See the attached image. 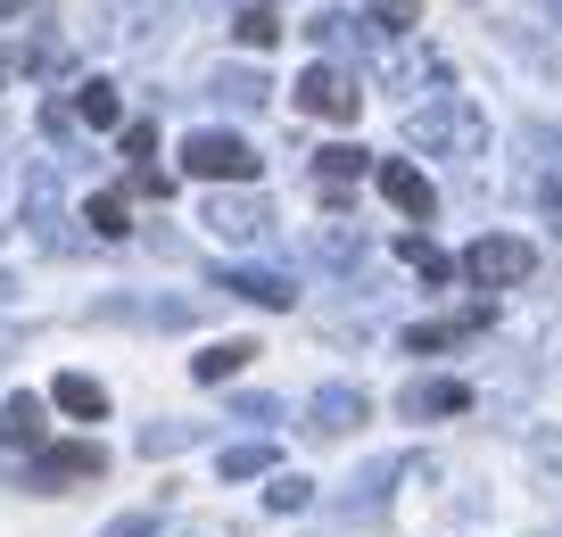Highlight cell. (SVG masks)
Returning a JSON list of instances; mask_svg holds the SVG:
<instances>
[{
  "label": "cell",
  "instance_id": "obj_1",
  "mask_svg": "<svg viewBox=\"0 0 562 537\" xmlns=\"http://www.w3.org/2000/svg\"><path fill=\"white\" fill-rule=\"evenodd\" d=\"M405 141H422V149H463V157H480L488 124H480V108H472V100L439 91L430 108H414V116H405Z\"/></svg>",
  "mask_w": 562,
  "mask_h": 537
},
{
  "label": "cell",
  "instance_id": "obj_2",
  "mask_svg": "<svg viewBox=\"0 0 562 537\" xmlns=\"http://www.w3.org/2000/svg\"><path fill=\"white\" fill-rule=\"evenodd\" d=\"M463 273H472L480 290H521V281L538 273V248L513 240V232H488V240L463 248Z\"/></svg>",
  "mask_w": 562,
  "mask_h": 537
},
{
  "label": "cell",
  "instance_id": "obj_3",
  "mask_svg": "<svg viewBox=\"0 0 562 537\" xmlns=\"http://www.w3.org/2000/svg\"><path fill=\"white\" fill-rule=\"evenodd\" d=\"M299 108H306V116H323V124H356V116H364V91H356L348 67L315 58V67L299 75Z\"/></svg>",
  "mask_w": 562,
  "mask_h": 537
},
{
  "label": "cell",
  "instance_id": "obj_4",
  "mask_svg": "<svg viewBox=\"0 0 562 537\" xmlns=\"http://www.w3.org/2000/svg\"><path fill=\"white\" fill-rule=\"evenodd\" d=\"M182 166H191L199 182H257V149H248L240 133H191L182 141Z\"/></svg>",
  "mask_w": 562,
  "mask_h": 537
},
{
  "label": "cell",
  "instance_id": "obj_5",
  "mask_svg": "<svg viewBox=\"0 0 562 537\" xmlns=\"http://www.w3.org/2000/svg\"><path fill=\"white\" fill-rule=\"evenodd\" d=\"M100 471H108L100 438H58V447L34 455V488H50V496H58V488H75V480H100Z\"/></svg>",
  "mask_w": 562,
  "mask_h": 537
},
{
  "label": "cell",
  "instance_id": "obj_6",
  "mask_svg": "<svg viewBox=\"0 0 562 537\" xmlns=\"http://www.w3.org/2000/svg\"><path fill=\"white\" fill-rule=\"evenodd\" d=\"M199 224L215 232V240H232V248H248V240H265V224H273V215H265V199H248V191H215L207 199V215H199Z\"/></svg>",
  "mask_w": 562,
  "mask_h": 537
},
{
  "label": "cell",
  "instance_id": "obj_7",
  "mask_svg": "<svg viewBox=\"0 0 562 537\" xmlns=\"http://www.w3.org/2000/svg\"><path fill=\"white\" fill-rule=\"evenodd\" d=\"M381 199L397 215H414V224H430V208H439V191H430V174L405 166V157H381Z\"/></svg>",
  "mask_w": 562,
  "mask_h": 537
},
{
  "label": "cell",
  "instance_id": "obj_8",
  "mask_svg": "<svg viewBox=\"0 0 562 537\" xmlns=\"http://www.w3.org/2000/svg\"><path fill=\"white\" fill-rule=\"evenodd\" d=\"M364 414H372V405H364V389L331 381V389H315V405H306V430H315V438H348Z\"/></svg>",
  "mask_w": 562,
  "mask_h": 537
},
{
  "label": "cell",
  "instance_id": "obj_9",
  "mask_svg": "<svg viewBox=\"0 0 562 537\" xmlns=\"http://www.w3.org/2000/svg\"><path fill=\"white\" fill-rule=\"evenodd\" d=\"M0 447H25V455H42V447H50L42 398H9V405H0Z\"/></svg>",
  "mask_w": 562,
  "mask_h": 537
},
{
  "label": "cell",
  "instance_id": "obj_10",
  "mask_svg": "<svg viewBox=\"0 0 562 537\" xmlns=\"http://www.w3.org/2000/svg\"><path fill=\"white\" fill-rule=\"evenodd\" d=\"M25 224H34L42 232V240H58V166H50V157H34V166H25Z\"/></svg>",
  "mask_w": 562,
  "mask_h": 537
},
{
  "label": "cell",
  "instance_id": "obj_11",
  "mask_svg": "<svg viewBox=\"0 0 562 537\" xmlns=\"http://www.w3.org/2000/svg\"><path fill=\"white\" fill-rule=\"evenodd\" d=\"M463 405H472V389H463V381H414V389L397 398V414L439 422V414H463Z\"/></svg>",
  "mask_w": 562,
  "mask_h": 537
},
{
  "label": "cell",
  "instance_id": "obj_12",
  "mask_svg": "<svg viewBox=\"0 0 562 537\" xmlns=\"http://www.w3.org/2000/svg\"><path fill=\"white\" fill-rule=\"evenodd\" d=\"M472 331H488V306H472V314H447V323H414V331H405V347H414V356H439V347L472 339Z\"/></svg>",
  "mask_w": 562,
  "mask_h": 537
},
{
  "label": "cell",
  "instance_id": "obj_13",
  "mask_svg": "<svg viewBox=\"0 0 562 537\" xmlns=\"http://www.w3.org/2000/svg\"><path fill=\"white\" fill-rule=\"evenodd\" d=\"M224 290H232V298H248V306H299V290H290L281 273H257V265L224 273Z\"/></svg>",
  "mask_w": 562,
  "mask_h": 537
},
{
  "label": "cell",
  "instance_id": "obj_14",
  "mask_svg": "<svg viewBox=\"0 0 562 537\" xmlns=\"http://www.w3.org/2000/svg\"><path fill=\"white\" fill-rule=\"evenodd\" d=\"M75 124H91V133H116V124H124V100H116V83H100V75H91V83L75 91Z\"/></svg>",
  "mask_w": 562,
  "mask_h": 537
},
{
  "label": "cell",
  "instance_id": "obj_15",
  "mask_svg": "<svg viewBox=\"0 0 562 537\" xmlns=\"http://www.w3.org/2000/svg\"><path fill=\"white\" fill-rule=\"evenodd\" d=\"M50 398L67 405L75 422H100V414H108V389L91 381V372H58V389H50Z\"/></svg>",
  "mask_w": 562,
  "mask_h": 537
},
{
  "label": "cell",
  "instance_id": "obj_16",
  "mask_svg": "<svg viewBox=\"0 0 562 537\" xmlns=\"http://www.w3.org/2000/svg\"><path fill=\"white\" fill-rule=\"evenodd\" d=\"M248 356H257L248 339H215V347H199V356H191V372H199V381H232Z\"/></svg>",
  "mask_w": 562,
  "mask_h": 537
},
{
  "label": "cell",
  "instance_id": "obj_17",
  "mask_svg": "<svg viewBox=\"0 0 562 537\" xmlns=\"http://www.w3.org/2000/svg\"><path fill=\"white\" fill-rule=\"evenodd\" d=\"M397 257L414 265L422 281H456V257H447V248H430V240H422V232H405V240H397Z\"/></svg>",
  "mask_w": 562,
  "mask_h": 537
},
{
  "label": "cell",
  "instance_id": "obj_18",
  "mask_svg": "<svg viewBox=\"0 0 562 537\" xmlns=\"http://www.w3.org/2000/svg\"><path fill=\"white\" fill-rule=\"evenodd\" d=\"M356 174H364V149H348V141H339V149H323V157H315V182H323V191H348Z\"/></svg>",
  "mask_w": 562,
  "mask_h": 537
},
{
  "label": "cell",
  "instance_id": "obj_19",
  "mask_svg": "<svg viewBox=\"0 0 562 537\" xmlns=\"http://www.w3.org/2000/svg\"><path fill=\"white\" fill-rule=\"evenodd\" d=\"M232 34H240L248 51H273V42H281V18H273V9L257 0V9H240V18H232Z\"/></svg>",
  "mask_w": 562,
  "mask_h": 537
},
{
  "label": "cell",
  "instance_id": "obj_20",
  "mask_svg": "<svg viewBox=\"0 0 562 537\" xmlns=\"http://www.w3.org/2000/svg\"><path fill=\"white\" fill-rule=\"evenodd\" d=\"M224 480H257V471H273V447H265V438H248V447H224Z\"/></svg>",
  "mask_w": 562,
  "mask_h": 537
},
{
  "label": "cell",
  "instance_id": "obj_21",
  "mask_svg": "<svg viewBox=\"0 0 562 537\" xmlns=\"http://www.w3.org/2000/svg\"><path fill=\"white\" fill-rule=\"evenodd\" d=\"M83 224H91V232H100V240H124V232H133V224H124V199H116V191H100V199H83Z\"/></svg>",
  "mask_w": 562,
  "mask_h": 537
},
{
  "label": "cell",
  "instance_id": "obj_22",
  "mask_svg": "<svg viewBox=\"0 0 562 537\" xmlns=\"http://www.w3.org/2000/svg\"><path fill=\"white\" fill-rule=\"evenodd\" d=\"M265 504H273V513H306V504H315V480H299V471H273Z\"/></svg>",
  "mask_w": 562,
  "mask_h": 537
},
{
  "label": "cell",
  "instance_id": "obj_23",
  "mask_svg": "<svg viewBox=\"0 0 562 537\" xmlns=\"http://www.w3.org/2000/svg\"><path fill=\"white\" fill-rule=\"evenodd\" d=\"M306 42H315V51H348V42H356V18H348V9H323V18L306 25Z\"/></svg>",
  "mask_w": 562,
  "mask_h": 537
},
{
  "label": "cell",
  "instance_id": "obj_24",
  "mask_svg": "<svg viewBox=\"0 0 562 537\" xmlns=\"http://www.w3.org/2000/svg\"><path fill=\"white\" fill-rule=\"evenodd\" d=\"M414 18H422V0H372V25H381L389 42H397V34H414Z\"/></svg>",
  "mask_w": 562,
  "mask_h": 537
},
{
  "label": "cell",
  "instance_id": "obj_25",
  "mask_svg": "<svg viewBox=\"0 0 562 537\" xmlns=\"http://www.w3.org/2000/svg\"><path fill=\"white\" fill-rule=\"evenodd\" d=\"M215 100H232V108H265V75H215Z\"/></svg>",
  "mask_w": 562,
  "mask_h": 537
},
{
  "label": "cell",
  "instance_id": "obj_26",
  "mask_svg": "<svg viewBox=\"0 0 562 537\" xmlns=\"http://www.w3.org/2000/svg\"><path fill=\"white\" fill-rule=\"evenodd\" d=\"M182 438H191V430H182V422H149V430H140V455H175Z\"/></svg>",
  "mask_w": 562,
  "mask_h": 537
},
{
  "label": "cell",
  "instance_id": "obj_27",
  "mask_svg": "<svg viewBox=\"0 0 562 537\" xmlns=\"http://www.w3.org/2000/svg\"><path fill=\"white\" fill-rule=\"evenodd\" d=\"M124 191H133V199H166V191H175V182H166L158 166H133V174H124Z\"/></svg>",
  "mask_w": 562,
  "mask_h": 537
},
{
  "label": "cell",
  "instance_id": "obj_28",
  "mask_svg": "<svg viewBox=\"0 0 562 537\" xmlns=\"http://www.w3.org/2000/svg\"><path fill=\"white\" fill-rule=\"evenodd\" d=\"M149 149H158V124H124V157H133V166H149Z\"/></svg>",
  "mask_w": 562,
  "mask_h": 537
},
{
  "label": "cell",
  "instance_id": "obj_29",
  "mask_svg": "<svg viewBox=\"0 0 562 537\" xmlns=\"http://www.w3.org/2000/svg\"><path fill=\"white\" fill-rule=\"evenodd\" d=\"M108 537H158V513H124V521H108Z\"/></svg>",
  "mask_w": 562,
  "mask_h": 537
},
{
  "label": "cell",
  "instance_id": "obj_30",
  "mask_svg": "<svg viewBox=\"0 0 562 537\" xmlns=\"http://www.w3.org/2000/svg\"><path fill=\"white\" fill-rule=\"evenodd\" d=\"M315 248H323V257H331V265H348V257H356V248H364V240H348V232H339V224H331V232H323V240H315Z\"/></svg>",
  "mask_w": 562,
  "mask_h": 537
},
{
  "label": "cell",
  "instance_id": "obj_31",
  "mask_svg": "<svg viewBox=\"0 0 562 537\" xmlns=\"http://www.w3.org/2000/svg\"><path fill=\"white\" fill-rule=\"evenodd\" d=\"M34 9H50V0H0V18H34Z\"/></svg>",
  "mask_w": 562,
  "mask_h": 537
},
{
  "label": "cell",
  "instance_id": "obj_32",
  "mask_svg": "<svg viewBox=\"0 0 562 537\" xmlns=\"http://www.w3.org/2000/svg\"><path fill=\"white\" fill-rule=\"evenodd\" d=\"M265 9H273V0H265Z\"/></svg>",
  "mask_w": 562,
  "mask_h": 537
},
{
  "label": "cell",
  "instance_id": "obj_33",
  "mask_svg": "<svg viewBox=\"0 0 562 537\" xmlns=\"http://www.w3.org/2000/svg\"><path fill=\"white\" fill-rule=\"evenodd\" d=\"M191 537H199V529H191Z\"/></svg>",
  "mask_w": 562,
  "mask_h": 537
}]
</instances>
